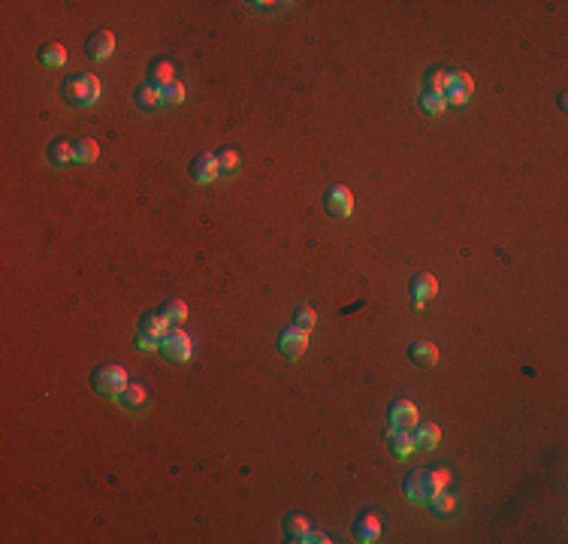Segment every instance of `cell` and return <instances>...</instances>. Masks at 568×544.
<instances>
[{"instance_id":"cell-18","label":"cell","mask_w":568,"mask_h":544,"mask_svg":"<svg viewBox=\"0 0 568 544\" xmlns=\"http://www.w3.org/2000/svg\"><path fill=\"white\" fill-rule=\"evenodd\" d=\"M133 100H136V106H142L151 112V109L160 106V88H154L151 82H142V85L133 91Z\"/></svg>"},{"instance_id":"cell-8","label":"cell","mask_w":568,"mask_h":544,"mask_svg":"<svg viewBox=\"0 0 568 544\" xmlns=\"http://www.w3.org/2000/svg\"><path fill=\"white\" fill-rule=\"evenodd\" d=\"M324 206H327V212L333 215V218H347L354 212V194L347 188H329L327 190V199H324Z\"/></svg>"},{"instance_id":"cell-12","label":"cell","mask_w":568,"mask_h":544,"mask_svg":"<svg viewBox=\"0 0 568 544\" xmlns=\"http://www.w3.org/2000/svg\"><path fill=\"white\" fill-rule=\"evenodd\" d=\"M408 360L414 363V366L420 369H433L435 363H438V348L433 342H414L408 348Z\"/></svg>"},{"instance_id":"cell-20","label":"cell","mask_w":568,"mask_h":544,"mask_svg":"<svg viewBox=\"0 0 568 544\" xmlns=\"http://www.w3.org/2000/svg\"><path fill=\"white\" fill-rule=\"evenodd\" d=\"M281 532H284V538L287 541H302V535L308 532V520L302 514H290L287 520L281 523Z\"/></svg>"},{"instance_id":"cell-19","label":"cell","mask_w":568,"mask_h":544,"mask_svg":"<svg viewBox=\"0 0 568 544\" xmlns=\"http://www.w3.org/2000/svg\"><path fill=\"white\" fill-rule=\"evenodd\" d=\"M49 160L54 163V167H63V163L76 160V145L67 142V139H54L49 145Z\"/></svg>"},{"instance_id":"cell-22","label":"cell","mask_w":568,"mask_h":544,"mask_svg":"<svg viewBox=\"0 0 568 544\" xmlns=\"http://www.w3.org/2000/svg\"><path fill=\"white\" fill-rule=\"evenodd\" d=\"M118 399H121V405H124V408L136 411V408H142L145 402H149V393H145V387H142V384H127V387H124V393L118 396Z\"/></svg>"},{"instance_id":"cell-32","label":"cell","mask_w":568,"mask_h":544,"mask_svg":"<svg viewBox=\"0 0 568 544\" xmlns=\"http://www.w3.org/2000/svg\"><path fill=\"white\" fill-rule=\"evenodd\" d=\"M302 541H306V544H327L329 538H327L324 532H311V529H308L306 535H302Z\"/></svg>"},{"instance_id":"cell-28","label":"cell","mask_w":568,"mask_h":544,"mask_svg":"<svg viewBox=\"0 0 568 544\" xmlns=\"http://www.w3.org/2000/svg\"><path fill=\"white\" fill-rule=\"evenodd\" d=\"M315 324H317V315H315V308H308V305L297 308V315H293V326H299V330L311 333V330H315Z\"/></svg>"},{"instance_id":"cell-1","label":"cell","mask_w":568,"mask_h":544,"mask_svg":"<svg viewBox=\"0 0 568 544\" xmlns=\"http://www.w3.org/2000/svg\"><path fill=\"white\" fill-rule=\"evenodd\" d=\"M91 384H94V390L103 399H118L124 393V387L130 384L127 381V369L124 366H115V363H106V366H100L94 372V378H91Z\"/></svg>"},{"instance_id":"cell-5","label":"cell","mask_w":568,"mask_h":544,"mask_svg":"<svg viewBox=\"0 0 568 544\" xmlns=\"http://www.w3.org/2000/svg\"><path fill=\"white\" fill-rule=\"evenodd\" d=\"M387 417H390V432H411L420 423L417 405L411 402V399H396V402L390 405Z\"/></svg>"},{"instance_id":"cell-30","label":"cell","mask_w":568,"mask_h":544,"mask_svg":"<svg viewBox=\"0 0 568 544\" xmlns=\"http://www.w3.org/2000/svg\"><path fill=\"white\" fill-rule=\"evenodd\" d=\"M444 79H447V73H444V70H433V73L426 76V91L444 94Z\"/></svg>"},{"instance_id":"cell-2","label":"cell","mask_w":568,"mask_h":544,"mask_svg":"<svg viewBox=\"0 0 568 544\" xmlns=\"http://www.w3.org/2000/svg\"><path fill=\"white\" fill-rule=\"evenodd\" d=\"M100 94H103V88H100L97 76H76L63 85V97H67L73 106H91L100 100Z\"/></svg>"},{"instance_id":"cell-6","label":"cell","mask_w":568,"mask_h":544,"mask_svg":"<svg viewBox=\"0 0 568 544\" xmlns=\"http://www.w3.org/2000/svg\"><path fill=\"white\" fill-rule=\"evenodd\" d=\"M402 493H405L411 502L417 505H426L429 499H433V484H429V469H414L411 475L405 478V484H402Z\"/></svg>"},{"instance_id":"cell-14","label":"cell","mask_w":568,"mask_h":544,"mask_svg":"<svg viewBox=\"0 0 568 544\" xmlns=\"http://www.w3.org/2000/svg\"><path fill=\"white\" fill-rule=\"evenodd\" d=\"M354 535H357V541H363V544L378 541L381 538V520L375 514H363L360 520L354 523Z\"/></svg>"},{"instance_id":"cell-15","label":"cell","mask_w":568,"mask_h":544,"mask_svg":"<svg viewBox=\"0 0 568 544\" xmlns=\"http://www.w3.org/2000/svg\"><path fill=\"white\" fill-rule=\"evenodd\" d=\"M411 435H414V444L420 451H435L438 441H442V430H438L435 423H417L414 430H411Z\"/></svg>"},{"instance_id":"cell-27","label":"cell","mask_w":568,"mask_h":544,"mask_svg":"<svg viewBox=\"0 0 568 544\" xmlns=\"http://www.w3.org/2000/svg\"><path fill=\"white\" fill-rule=\"evenodd\" d=\"M97 158H100V145L94 139H82L76 145V160L79 163H94Z\"/></svg>"},{"instance_id":"cell-16","label":"cell","mask_w":568,"mask_h":544,"mask_svg":"<svg viewBox=\"0 0 568 544\" xmlns=\"http://www.w3.org/2000/svg\"><path fill=\"white\" fill-rule=\"evenodd\" d=\"M414 451H417V444H414V435H411V432H390V453H393V460H408Z\"/></svg>"},{"instance_id":"cell-17","label":"cell","mask_w":568,"mask_h":544,"mask_svg":"<svg viewBox=\"0 0 568 544\" xmlns=\"http://www.w3.org/2000/svg\"><path fill=\"white\" fill-rule=\"evenodd\" d=\"M149 82L154 88L170 85V82H176V67H172L170 61H154L149 67Z\"/></svg>"},{"instance_id":"cell-13","label":"cell","mask_w":568,"mask_h":544,"mask_svg":"<svg viewBox=\"0 0 568 544\" xmlns=\"http://www.w3.org/2000/svg\"><path fill=\"white\" fill-rule=\"evenodd\" d=\"M190 176H194V181H200V185L218 179L221 176V172H218V158H212V154H200V158H194V163H190Z\"/></svg>"},{"instance_id":"cell-25","label":"cell","mask_w":568,"mask_h":544,"mask_svg":"<svg viewBox=\"0 0 568 544\" xmlns=\"http://www.w3.org/2000/svg\"><path fill=\"white\" fill-rule=\"evenodd\" d=\"M420 109H424L426 115H442L447 109V100L444 94H435V91H426L424 97H420Z\"/></svg>"},{"instance_id":"cell-10","label":"cell","mask_w":568,"mask_h":544,"mask_svg":"<svg viewBox=\"0 0 568 544\" xmlns=\"http://www.w3.org/2000/svg\"><path fill=\"white\" fill-rule=\"evenodd\" d=\"M85 52H88V58H94V61H106L109 54L115 52V36L109 33V31H97L85 43Z\"/></svg>"},{"instance_id":"cell-31","label":"cell","mask_w":568,"mask_h":544,"mask_svg":"<svg viewBox=\"0 0 568 544\" xmlns=\"http://www.w3.org/2000/svg\"><path fill=\"white\" fill-rule=\"evenodd\" d=\"M136 345H140L142 351H158L160 348V342H154V339H149V335H142V333H136Z\"/></svg>"},{"instance_id":"cell-21","label":"cell","mask_w":568,"mask_h":544,"mask_svg":"<svg viewBox=\"0 0 568 544\" xmlns=\"http://www.w3.org/2000/svg\"><path fill=\"white\" fill-rule=\"evenodd\" d=\"M40 61L45 63V67L58 70V67L67 63V52H63V45H58V43H45L40 49Z\"/></svg>"},{"instance_id":"cell-29","label":"cell","mask_w":568,"mask_h":544,"mask_svg":"<svg viewBox=\"0 0 568 544\" xmlns=\"http://www.w3.org/2000/svg\"><path fill=\"white\" fill-rule=\"evenodd\" d=\"M160 312L170 317V324H181V321H188V305L181 303V299H170V303L163 305Z\"/></svg>"},{"instance_id":"cell-4","label":"cell","mask_w":568,"mask_h":544,"mask_svg":"<svg viewBox=\"0 0 568 544\" xmlns=\"http://www.w3.org/2000/svg\"><path fill=\"white\" fill-rule=\"evenodd\" d=\"M472 94H474V82H472L469 73H463V70L447 73V79H444V100L447 103L463 106V103H469Z\"/></svg>"},{"instance_id":"cell-11","label":"cell","mask_w":568,"mask_h":544,"mask_svg":"<svg viewBox=\"0 0 568 544\" xmlns=\"http://www.w3.org/2000/svg\"><path fill=\"white\" fill-rule=\"evenodd\" d=\"M140 333L149 335V339H154V342H160L163 335L170 333V317L163 315V312H149L140 321Z\"/></svg>"},{"instance_id":"cell-24","label":"cell","mask_w":568,"mask_h":544,"mask_svg":"<svg viewBox=\"0 0 568 544\" xmlns=\"http://www.w3.org/2000/svg\"><path fill=\"white\" fill-rule=\"evenodd\" d=\"M239 167H242V160H239V154H236V149L218 151V172H221V176H236Z\"/></svg>"},{"instance_id":"cell-9","label":"cell","mask_w":568,"mask_h":544,"mask_svg":"<svg viewBox=\"0 0 568 544\" xmlns=\"http://www.w3.org/2000/svg\"><path fill=\"white\" fill-rule=\"evenodd\" d=\"M438 294V281L433 272H417L411 278V296H414V308H424L426 299H433Z\"/></svg>"},{"instance_id":"cell-3","label":"cell","mask_w":568,"mask_h":544,"mask_svg":"<svg viewBox=\"0 0 568 544\" xmlns=\"http://www.w3.org/2000/svg\"><path fill=\"white\" fill-rule=\"evenodd\" d=\"M160 351H163V357L172 360V363H188L194 357V339L181 330H172L160 339Z\"/></svg>"},{"instance_id":"cell-26","label":"cell","mask_w":568,"mask_h":544,"mask_svg":"<svg viewBox=\"0 0 568 544\" xmlns=\"http://www.w3.org/2000/svg\"><path fill=\"white\" fill-rule=\"evenodd\" d=\"M185 100V85L181 82H170V85L160 88V103L163 106H179Z\"/></svg>"},{"instance_id":"cell-23","label":"cell","mask_w":568,"mask_h":544,"mask_svg":"<svg viewBox=\"0 0 568 544\" xmlns=\"http://www.w3.org/2000/svg\"><path fill=\"white\" fill-rule=\"evenodd\" d=\"M426 505H433V511H435L438 517H451V514L456 511V505H460V502H456V496H454V493L442 490V493H435Z\"/></svg>"},{"instance_id":"cell-7","label":"cell","mask_w":568,"mask_h":544,"mask_svg":"<svg viewBox=\"0 0 568 544\" xmlns=\"http://www.w3.org/2000/svg\"><path fill=\"white\" fill-rule=\"evenodd\" d=\"M278 351L284 354V357H290V360L302 357V354L308 351V333L299 330V326H290V330H284L281 339H278Z\"/></svg>"}]
</instances>
